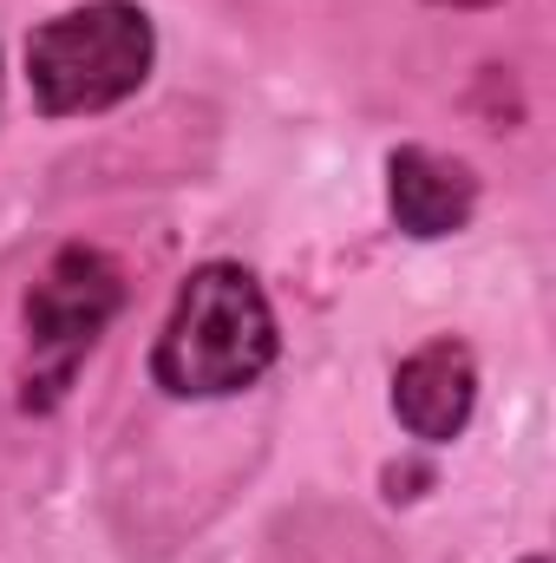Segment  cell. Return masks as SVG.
<instances>
[{"instance_id": "obj_4", "label": "cell", "mask_w": 556, "mask_h": 563, "mask_svg": "<svg viewBox=\"0 0 556 563\" xmlns=\"http://www.w3.org/2000/svg\"><path fill=\"white\" fill-rule=\"evenodd\" d=\"M387 407H393L400 432H407L413 445H425V452L465 439V426L478 413V354H471V341H458V334H425L413 354L393 367Z\"/></svg>"}, {"instance_id": "obj_2", "label": "cell", "mask_w": 556, "mask_h": 563, "mask_svg": "<svg viewBox=\"0 0 556 563\" xmlns=\"http://www.w3.org/2000/svg\"><path fill=\"white\" fill-rule=\"evenodd\" d=\"M26 99L46 125L105 119L132 106L157 73V20L144 0H73L33 20L20 46Z\"/></svg>"}, {"instance_id": "obj_5", "label": "cell", "mask_w": 556, "mask_h": 563, "mask_svg": "<svg viewBox=\"0 0 556 563\" xmlns=\"http://www.w3.org/2000/svg\"><path fill=\"white\" fill-rule=\"evenodd\" d=\"M478 203H485V184L458 151H438L419 139L387 151V217L400 236H413V243L465 236Z\"/></svg>"}, {"instance_id": "obj_6", "label": "cell", "mask_w": 556, "mask_h": 563, "mask_svg": "<svg viewBox=\"0 0 556 563\" xmlns=\"http://www.w3.org/2000/svg\"><path fill=\"white\" fill-rule=\"evenodd\" d=\"M425 7H445V13H491V7H504V0H425Z\"/></svg>"}, {"instance_id": "obj_3", "label": "cell", "mask_w": 556, "mask_h": 563, "mask_svg": "<svg viewBox=\"0 0 556 563\" xmlns=\"http://www.w3.org/2000/svg\"><path fill=\"white\" fill-rule=\"evenodd\" d=\"M125 263L99 243H59L20 295V413H59L86 361L125 314Z\"/></svg>"}, {"instance_id": "obj_8", "label": "cell", "mask_w": 556, "mask_h": 563, "mask_svg": "<svg viewBox=\"0 0 556 563\" xmlns=\"http://www.w3.org/2000/svg\"><path fill=\"white\" fill-rule=\"evenodd\" d=\"M0 79H7V66H0Z\"/></svg>"}, {"instance_id": "obj_7", "label": "cell", "mask_w": 556, "mask_h": 563, "mask_svg": "<svg viewBox=\"0 0 556 563\" xmlns=\"http://www.w3.org/2000/svg\"><path fill=\"white\" fill-rule=\"evenodd\" d=\"M518 563H551V558H544V551H531V558H518Z\"/></svg>"}, {"instance_id": "obj_1", "label": "cell", "mask_w": 556, "mask_h": 563, "mask_svg": "<svg viewBox=\"0 0 556 563\" xmlns=\"http://www.w3.org/2000/svg\"><path fill=\"white\" fill-rule=\"evenodd\" d=\"M281 361V321L263 276L236 256H210L177 282L170 314L151 341V387L177 407L236 400Z\"/></svg>"}]
</instances>
